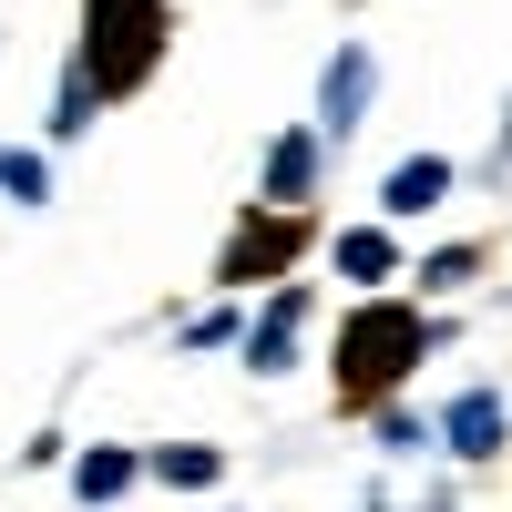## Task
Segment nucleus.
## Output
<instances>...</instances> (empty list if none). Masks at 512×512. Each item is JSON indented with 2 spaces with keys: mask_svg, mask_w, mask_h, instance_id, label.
<instances>
[{
  "mask_svg": "<svg viewBox=\"0 0 512 512\" xmlns=\"http://www.w3.org/2000/svg\"><path fill=\"white\" fill-rule=\"evenodd\" d=\"M297 318H308V297L277 287V308L246 328V369H287V359H297Z\"/></svg>",
  "mask_w": 512,
  "mask_h": 512,
  "instance_id": "nucleus-7",
  "label": "nucleus"
},
{
  "mask_svg": "<svg viewBox=\"0 0 512 512\" xmlns=\"http://www.w3.org/2000/svg\"><path fill=\"white\" fill-rule=\"evenodd\" d=\"M369 82H379V62L359 52V41H338V52H328V72H318V123H328V134H359Z\"/></svg>",
  "mask_w": 512,
  "mask_h": 512,
  "instance_id": "nucleus-3",
  "label": "nucleus"
},
{
  "mask_svg": "<svg viewBox=\"0 0 512 512\" xmlns=\"http://www.w3.org/2000/svg\"><path fill=\"white\" fill-rule=\"evenodd\" d=\"M216 472H226V461L205 451V441H185V451H154V482H164V492H205Z\"/></svg>",
  "mask_w": 512,
  "mask_h": 512,
  "instance_id": "nucleus-11",
  "label": "nucleus"
},
{
  "mask_svg": "<svg viewBox=\"0 0 512 512\" xmlns=\"http://www.w3.org/2000/svg\"><path fill=\"white\" fill-rule=\"evenodd\" d=\"M502 144H512V134H502Z\"/></svg>",
  "mask_w": 512,
  "mask_h": 512,
  "instance_id": "nucleus-13",
  "label": "nucleus"
},
{
  "mask_svg": "<svg viewBox=\"0 0 512 512\" xmlns=\"http://www.w3.org/2000/svg\"><path fill=\"white\" fill-rule=\"evenodd\" d=\"M123 482H134V451H82V461H72V492H82V502H113Z\"/></svg>",
  "mask_w": 512,
  "mask_h": 512,
  "instance_id": "nucleus-10",
  "label": "nucleus"
},
{
  "mask_svg": "<svg viewBox=\"0 0 512 512\" xmlns=\"http://www.w3.org/2000/svg\"><path fill=\"white\" fill-rule=\"evenodd\" d=\"M82 72L103 82V93H134V82L164 62V11L154 0H93V11H82Z\"/></svg>",
  "mask_w": 512,
  "mask_h": 512,
  "instance_id": "nucleus-1",
  "label": "nucleus"
},
{
  "mask_svg": "<svg viewBox=\"0 0 512 512\" xmlns=\"http://www.w3.org/2000/svg\"><path fill=\"white\" fill-rule=\"evenodd\" d=\"M410 359H420V318L390 308V297L338 328V390H349V400H379L390 379H410Z\"/></svg>",
  "mask_w": 512,
  "mask_h": 512,
  "instance_id": "nucleus-2",
  "label": "nucleus"
},
{
  "mask_svg": "<svg viewBox=\"0 0 512 512\" xmlns=\"http://www.w3.org/2000/svg\"><path fill=\"white\" fill-rule=\"evenodd\" d=\"M441 441H451L461 461H492V451H502V390H461V400L441 410Z\"/></svg>",
  "mask_w": 512,
  "mask_h": 512,
  "instance_id": "nucleus-4",
  "label": "nucleus"
},
{
  "mask_svg": "<svg viewBox=\"0 0 512 512\" xmlns=\"http://www.w3.org/2000/svg\"><path fill=\"white\" fill-rule=\"evenodd\" d=\"M318 185V134H277V154H267V205H297Z\"/></svg>",
  "mask_w": 512,
  "mask_h": 512,
  "instance_id": "nucleus-8",
  "label": "nucleus"
},
{
  "mask_svg": "<svg viewBox=\"0 0 512 512\" xmlns=\"http://www.w3.org/2000/svg\"><path fill=\"white\" fill-rule=\"evenodd\" d=\"M390 267H400V256H390V236H379V226H349V236H338V277H359V287H379Z\"/></svg>",
  "mask_w": 512,
  "mask_h": 512,
  "instance_id": "nucleus-9",
  "label": "nucleus"
},
{
  "mask_svg": "<svg viewBox=\"0 0 512 512\" xmlns=\"http://www.w3.org/2000/svg\"><path fill=\"white\" fill-rule=\"evenodd\" d=\"M441 195H451V154H410V164H390V185H379V216H431Z\"/></svg>",
  "mask_w": 512,
  "mask_h": 512,
  "instance_id": "nucleus-5",
  "label": "nucleus"
},
{
  "mask_svg": "<svg viewBox=\"0 0 512 512\" xmlns=\"http://www.w3.org/2000/svg\"><path fill=\"white\" fill-rule=\"evenodd\" d=\"M287 256H297V216H287V205H277V216H267V226H246V236L226 246V277H236V287H246L256 267H267V277H277V267H287Z\"/></svg>",
  "mask_w": 512,
  "mask_h": 512,
  "instance_id": "nucleus-6",
  "label": "nucleus"
},
{
  "mask_svg": "<svg viewBox=\"0 0 512 512\" xmlns=\"http://www.w3.org/2000/svg\"><path fill=\"white\" fill-rule=\"evenodd\" d=\"M0 195H11V205H41V195H52V164H41V154H0Z\"/></svg>",
  "mask_w": 512,
  "mask_h": 512,
  "instance_id": "nucleus-12",
  "label": "nucleus"
}]
</instances>
